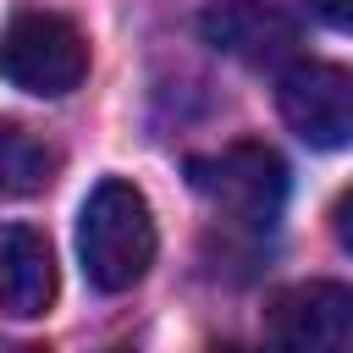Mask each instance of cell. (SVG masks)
<instances>
[{
  "label": "cell",
  "instance_id": "obj_10",
  "mask_svg": "<svg viewBox=\"0 0 353 353\" xmlns=\"http://www.w3.org/2000/svg\"><path fill=\"white\" fill-rule=\"evenodd\" d=\"M331 232H336V243L353 254V188H347V193L331 204Z\"/></svg>",
  "mask_w": 353,
  "mask_h": 353
},
{
  "label": "cell",
  "instance_id": "obj_5",
  "mask_svg": "<svg viewBox=\"0 0 353 353\" xmlns=\"http://www.w3.org/2000/svg\"><path fill=\"white\" fill-rule=\"evenodd\" d=\"M276 353H353V292L336 281H298L270 309Z\"/></svg>",
  "mask_w": 353,
  "mask_h": 353
},
{
  "label": "cell",
  "instance_id": "obj_6",
  "mask_svg": "<svg viewBox=\"0 0 353 353\" xmlns=\"http://www.w3.org/2000/svg\"><path fill=\"white\" fill-rule=\"evenodd\" d=\"M204 44H215L221 55H237L248 66H276L298 50V22L270 6V0H221L199 17Z\"/></svg>",
  "mask_w": 353,
  "mask_h": 353
},
{
  "label": "cell",
  "instance_id": "obj_9",
  "mask_svg": "<svg viewBox=\"0 0 353 353\" xmlns=\"http://www.w3.org/2000/svg\"><path fill=\"white\" fill-rule=\"evenodd\" d=\"M320 22H331V28H342V33H353V0H303Z\"/></svg>",
  "mask_w": 353,
  "mask_h": 353
},
{
  "label": "cell",
  "instance_id": "obj_1",
  "mask_svg": "<svg viewBox=\"0 0 353 353\" xmlns=\"http://www.w3.org/2000/svg\"><path fill=\"white\" fill-rule=\"evenodd\" d=\"M154 210L149 199L121 182V176H105L88 199H83V215H77V254H83V276L99 287V292H132L149 265H154Z\"/></svg>",
  "mask_w": 353,
  "mask_h": 353
},
{
  "label": "cell",
  "instance_id": "obj_7",
  "mask_svg": "<svg viewBox=\"0 0 353 353\" xmlns=\"http://www.w3.org/2000/svg\"><path fill=\"white\" fill-rule=\"evenodd\" d=\"M55 303V254L50 237L33 226L0 232V309L17 320H33Z\"/></svg>",
  "mask_w": 353,
  "mask_h": 353
},
{
  "label": "cell",
  "instance_id": "obj_2",
  "mask_svg": "<svg viewBox=\"0 0 353 353\" xmlns=\"http://www.w3.org/2000/svg\"><path fill=\"white\" fill-rule=\"evenodd\" d=\"M0 77L22 94L61 99L88 77V44L55 11H17L0 33Z\"/></svg>",
  "mask_w": 353,
  "mask_h": 353
},
{
  "label": "cell",
  "instance_id": "obj_11",
  "mask_svg": "<svg viewBox=\"0 0 353 353\" xmlns=\"http://www.w3.org/2000/svg\"><path fill=\"white\" fill-rule=\"evenodd\" d=\"M0 353H44V347H33V342H17V347H0Z\"/></svg>",
  "mask_w": 353,
  "mask_h": 353
},
{
  "label": "cell",
  "instance_id": "obj_12",
  "mask_svg": "<svg viewBox=\"0 0 353 353\" xmlns=\"http://www.w3.org/2000/svg\"><path fill=\"white\" fill-rule=\"evenodd\" d=\"M215 353H259V347H243V342H226V347H215Z\"/></svg>",
  "mask_w": 353,
  "mask_h": 353
},
{
  "label": "cell",
  "instance_id": "obj_4",
  "mask_svg": "<svg viewBox=\"0 0 353 353\" xmlns=\"http://www.w3.org/2000/svg\"><path fill=\"white\" fill-rule=\"evenodd\" d=\"M281 121L309 143V149H347L353 143V72L331 61H303L281 72L276 88Z\"/></svg>",
  "mask_w": 353,
  "mask_h": 353
},
{
  "label": "cell",
  "instance_id": "obj_8",
  "mask_svg": "<svg viewBox=\"0 0 353 353\" xmlns=\"http://www.w3.org/2000/svg\"><path fill=\"white\" fill-rule=\"evenodd\" d=\"M55 182V149L39 143L28 127H0V193L22 199Z\"/></svg>",
  "mask_w": 353,
  "mask_h": 353
},
{
  "label": "cell",
  "instance_id": "obj_3",
  "mask_svg": "<svg viewBox=\"0 0 353 353\" xmlns=\"http://www.w3.org/2000/svg\"><path fill=\"white\" fill-rule=\"evenodd\" d=\"M188 182L243 226H270L287 204V160L270 143H226L215 154H193Z\"/></svg>",
  "mask_w": 353,
  "mask_h": 353
}]
</instances>
